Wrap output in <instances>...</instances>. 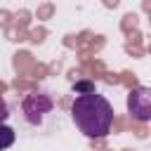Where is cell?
<instances>
[{
    "mask_svg": "<svg viewBox=\"0 0 151 151\" xmlns=\"http://www.w3.org/2000/svg\"><path fill=\"white\" fill-rule=\"evenodd\" d=\"M71 118L85 137L101 139L113 127V106L109 104V99L104 94H99L94 90V92H87V94H78L73 99Z\"/></svg>",
    "mask_w": 151,
    "mask_h": 151,
    "instance_id": "obj_1",
    "label": "cell"
},
{
    "mask_svg": "<svg viewBox=\"0 0 151 151\" xmlns=\"http://www.w3.org/2000/svg\"><path fill=\"white\" fill-rule=\"evenodd\" d=\"M54 101L50 94L45 92H28L21 101V111H24V118L31 123V125H40L45 120V116L52 111Z\"/></svg>",
    "mask_w": 151,
    "mask_h": 151,
    "instance_id": "obj_2",
    "label": "cell"
},
{
    "mask_svg": "<svg viewBox=\"0 0 151 151\" xmlns=\"http://www.w3.org/2000/svg\"><path fill=\"white\" fill-rule=\"evenodd\" d=\"M127 111L132 120L137 123H149L151 120V90L139 85L127 94Z\"/></svg>",
    "mask_w": 151,
    "mask_h": 151,
    "instance_id": "obj_3",
    "label": "cell"
},
{
    "mask_svg": "<svg viewBox=\"0 0 151 151\" xmlns=\"http://www.w3.org/2000/svg\"><path fill=\"white\" fill-rule=\"evenodd\" d=\"M14 139H17L14 130H12L9 125L0 123V151H2V149H9V146L14 144Z\"/></svg>",
    "mask_w": 151,
    "mask_h": 151,
    "instance_id": "obj_4",
    "label": "cell"
},
{
    "mask_svg": "<svg viewBox=\"0 0 151 151\" xmlns=\"http://www.w3.org/2000/svg\"><path fill=\"white\" fill-rule=\"evenodd\" d=\"M73 90H76V94H87V92H94V85L87 83V80H80V83L73 85Z\"/></svg>",
    "mask_w": 151,
    "mask_h": 151,
    "instance_id": "obj_5",
    "label": "cell"
},
{
    "mask_svg": "<svg viewBox=\"0 0 151 151\" xmlns=\"http://www.w3.org/2000/svg\"><path fill=\"white\" fill-rule=\"evenodd\" d=\"M7 116H9V106H7V101L0 97V123H5Z\"/></svg>",
    "mask_w": 151,
    "mask_h": 151,
    "instance_id": "obj_6",
    "label": "cell"
}]
</instances>
